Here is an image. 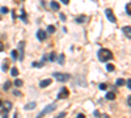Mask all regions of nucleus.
<instances>
[{
	"instance_id": "58836bf2",
	"label": "nucleus",
	"mask_w": 131,
	"mask_h": 118,
	"mask_svg": "<svg viewBox=\"0 0 131 118\" xmlns=\"http://www.w3.org/2000/svg\"><path fill=\"white\" fill-rule=\"evenodd\" d=\"M92 2H97V0H92Z\"/></svg>"
},
{
	"instance_id": "412c9836",
	"label": "nucleus",
	"mask_w": 131,
	"mask_h": 118,
	"mask_svg": "<svg viewBox=\"0 0 131 118\" xmlns=\"http://www.w3.org/2000/svg\"><path fill=\"white\" fill-rule=\"evenodd\" d=\"M114 64H107V66H106V70L107 71H109V72H111V71H114Z\"/></svg>"
},
{
	"instance_id": "4be33fe9",
	"label": "nucleus",
	"mask_w": 131,
	"mask_h": 118,
	"mask_svg": "<svg viewBox=\"0 0 131 118\" xmlns=\"http://www.w3.org/2000/svg\"><path fill=\"white\" fill-rule=\"evenodd\" d=\"M9 87H11V81H5V84H4V91H8L9 89Z\"/></svg>"
},
{
	"instance_id": "dca6fc26",
	"label": "nucleus",
	"mask_w": 131,
	"mask_h": 118,
	"mask_svg": "<svg viewBox=\"0 0 131 118\" xmlns=\"http://www.w3.org/2000/svg\"><path fill=\"white\" fill-rule=\"evenodd\" d=\"M2 70L4 71V72H5V71H8V61H4V62H3V66H2Z\"/></svg>"
},
{
	"instance_id": "b1692460",
	"label": "nucleus",
	"mask_w": 131,
	"mask_h": 118,
	"mask_svg": "<svg viewBox=\"0 0 131 118\" xmlns=\"http://www.w3.org/2000/svg\"><path fill=\"white\" fill-rule=\"evenodd\" d=\"M64 59H66V58H64V55H63V54H60V56L58 58V62H59L60 64H63V62H64Z\"/></svg>"
},
{
	"instance_id": "a211bd4d",
	"label": "nucleus",
	"mask_w": 131,
	"mask_h": 118,
	"mask_svg": "<svg viewBox=\"0 0 131 118\" xmlns=\"http://www.w3.org/2000/svg\"><path fill=\"white\" fill-rule=\"evenodd\" d=\"M22 84H24V81H22V80H20V79H16V81H15V85L16 87H22Z\"/></svg>"
},
{
	"instance_id": "423d86ee",
	"label": "nucleus",
	"mask_w": 131,
	"mask_h": 118,
	"mask_svg": "<svg viewBox=\"0 0 131 118\" xmlns=\"http://www.w3.org/2000/svg\"><path fill=\"white\" fill-rule=\"evenodd\" d=\"M68 96H70V92H68V89L67 88H63L60 92H59V94H58V100H63V98H67Z\"/></svg>"
},
{
	"instance_id": "4c0bfd02",
	"label": "nucleus",
	"mask_w": 131,
	"mask_h": 118,
	"mask_svg": "<svg viewBox=\"0 0 131 118\" xmlns=\"http://www.w3.org/2000/svg\"><path fill=\"white\" fill-rule=\"evenodd\" d=\"M2 105H3V102H2V101H0V108H2Z\"/></svg>"
},
{
	"instance_id": "0eeeda50",
	"label": "nucleus",
	"mask_w": 131,
	"mask_h": 118,
	"mask_svg": "<svg viewBox=\"0 0 131 118\" xmlns=\"http://www.w3.org/2000/svg\"><path fill=\"white\" fill-rule=\"evenodd\" d=\"M46 37H47V33L45 30H42V29H39V30L37 32V38L39 41H45V39H46Z\"/></svg>"
},
{
	"instance_id": "473e14b6",
	"label": "nucleus",
	"mask_w": 131,
	"mask_h": 118,
	"mask_svg": "<svg viewBox=\"0 0 131 118\" xmlns=\"http://www.w3.org/2000/svg\"><path fill=\"white\" fill-rule=\"evenodd\" d=\"M60 2H62V3H63L64 5H67L68 3H70V0H60Z\"/></svg>"
},
{
	"instance_id": "2f4dec72",
	"label": "nucleus",
	"mask_w": 131,
	"mask_h": 118,
	"mask_svg": "<svg viewBox=\"0 0 131 118\" xmlns=\"http://www.w3.org/2000/svg\"><path fill=\"white\" fill-rule=\"evenodd\" d=\"M60 20H62V21H64V20H66V15L60 13Z\"/></svg>"
},
{
	"instance_id": "393cba45",
	"label": "nucleus",
	"mask_w": 131,
	"mask_h": 118,
	"mask_svg": "<svg viewBox=\"0 0 131 118\" xmlns=\"http://www.w3.org/2000/svg\"><path fill=\"white\" fill-rule=\"evenodd\" d=\"M0 115L8 117V110H7V109H4V110H0Z\"/></svg>"
},
{
	"instance_id": "6ab92c4d",
	"label": "nucleus",
	"mask_w": 131,
	"mask_h": 118,
	"mask_svg": "<svg viewBox=\"0 0 131 118\" xmlns=\"http://www.w3.org/2000/svg\"><path fill=\"white\" fill-rule=\"evenodd\" d=\"M54 32H55V26H53V25H49V26H47V33L53 34Z\"/></svg>"
},
{
	"instance_id": "72a5a7b5",
	"label": "nucleus",
	"mask_w": 131,
	"mask_h": 118,
	"mask_svg": "<svg viewBox=\"0 0 131 118\" xmlns=\"http://www.w3.org/2000/svg\"><path fill=\"white\" fill-rule=\"evenodd\" d=\"M4 50V45H3V42H0V51H3Z\"/></svg>"
},
{
	"instance_id": "e433bc0d",
	"label": "nucleus",
	"mask_w": 131,
	"mask_h": 118,
	"mask_svg": "<svg viewBox=\"0 0 131 118\" xmlns=\"http://www.w3.org/2000/svg\"><path fill=\"white\" fill-rule=\"evenodd\" d=\"M84 117H85V115L81 114V113H80V114H77V118H84Z\"/></svg>"
},
{
	"instance_id": "bb28decb",
	"label": "nucleus",
	"mask_w": 131,
	"mask_h": 118,
	"mask_svg": "<svg viewBox=\"0 0 131 118\" xmlns=\"http://www.w3.org/2000/svg\"><path fill=\"white\" fill-rule=\"evenodd\" d=\"M11 55H12V58H13V59H17V55H19V52H17V50H13Z\"/></svg>"
},
{
	"instance_id": "20e7f679",
	"label": "nucleus",
	"mask_w": 131,
	"mask_h": 118,
	"mask_svg": "<svg viewBox=\"0 0 131 118\" xmlns=\"http://www.w3.org/2000/svg\"><path fill=\"white\" fill-rule=\"evenodd\" d=\"M24 49H25V42H21L19 43V55H17V59H19V61H24Z\"/></svg>"
},
{
	"instance_id": "6e6552de",
	"label": "nucleus",
	"mask_w": 131,
	"mask_h": 118,
	"mask_svg": "<svg viewBox=\"0 0 131 118\" xmlns=\"http://www.w3.org/2000/svg\"><path fill=\"white\" fill-rule=\"evenodd\" d=\"M122 32L124 33V35H126L127 38H131V28L127 25V26H123L122 28Z\"/></svg>"
},
{
	"instance_id": "f704fd0d",
	"label": "nucleus",
	"mask_w": 131,
	"mask_h": 118,
	"mask_svg": "<svg viewBox=\"0 0 131 118\" xmlns=\"http://www.w3.org/2000/svg\"><path fill=\"white\" fill-rule=\"evenodd\" d=\"M93 114H94L96 117H98V115H100V111H98V110H94V113H93Z\"/></svg>"
},
{
	"instance_id": "c85d7f7f",
	"label": "nucleus",
	"mask_w": 131,
	"mask_h": 118,
	"mask_svg": "<svg viewBox=\"0 0 131 118\" xmlns=\"http://www.w3.org/2000/svg\"><path fill=\"white\" fill-rule=\"evenodd\" d=\"M124 84H126V87L130 89V88H131V85H130V84H131V80H130V79H127V81H124Z\"/></svg>"
},
{
	"instance_id": "f257e3e1",
	"label": "nucleus",
	"mask_w": 131,
	"mask_h": 118,
	"mask_svg": "<svg viewBox=\"0 0 131 118\" xmlns=\"http://www.w3.org/2000/svg\"><path fill=\"white\" fill-rule=\"evenodd\" d=\"M97 56H98V59H100L101 62H107V61H110V59H113L111 51L107 50V49H101V50H98Z\"/></svg>"
},
{
	"instance_id": "7c9ffc66",
	"label": "nucleus",
	"mask_w": 131,
	"mask_h": 118,
	"mask_svg": "<svg viewBox=\"0 0 131 118\" xmlns=\"http://www.w3.org/2000/svg\"><path fill=\"white\" fill-rule=\"evenodd\" d=\"M127 106H131V96H127Z\"/></svg>"
},
{
	"instance_id": "7ed1b4c3",
	"label": "nucleus",
	"mask_w": 131,
	"mask_h": 118,
	"mask_svg": "<svg viewBox=\"0 0 131 118\" xmlns=\"http://www.w3.org/2000/svg\"><path fill=\"white\" fill-rule=\"evenodd\" d=\"M54 78L58 80V81H60V83H64V81H67V80H70V78L71 76L68 75V74H60V72H55L54 74Z\"/></svg>"
},
{
	"instance_id": "c756f323",
	"label": "nucleus",
	"mask_w": 131,
	"mask_h": 118,
	"mask_svg": "<svg viewBox=\"0 0 131 118\" xmlns=\"http://www.w3.org/2000/svg\"><path fill=\"white\" fill-rule=\"evenodd\" d=\"M13 94H15V96H17V97H20V96H22V94L19 92V91H13Z\"/></svg>"
},
{
	"instance_id": "cd10ccee",
	"label": "nucleus",
	"mask_w": 131,
	"mask_h": 118,
	"mask_svg": "<svg viewBox=\"0 0 131 118\" xmlns=\"http://www.w3.org/2000/svg\"><path fill=\"white\" fill-rule=\"evenodd\" d=\"M0 12H2V13H4V15H5V13H8V12H9V9H8L7 7H3L2 9H0Z\"/></svg>"
},
{
	"instance_id": "9b49d317",
	"label": "nucleus",
	"mask_w": 131,
	"mask_h": 118,
	"mask_svg": "<svg viewBox=\"0 0 131 118\" xmlns=\"http://www.w3.org/2000/svg\"><path fill=\"white\" fill-rule=\"evenodd\" d=\"M115 97H117V96H115L114 92H107V93H106V98H107V100H115Z\"/></svg>"
},
{
	"instance_id": "5701e85b",
	"label": "nucleus",
	"mask_w": 131,
	"mask_h": 118,
	"mask_svg": "<svg viewBox=\"0 0 131 118\" xmlns=\"http://www.w3.org/2000/svg\"><path fill=\"white\" fill-rule=\"evenodd\" d=\"M100 89H101V91H106V89H107V84H105V83L100 84Z\"/></svg>"
},
{
	"instance_id": "2eb2a0df",
	"label": "nucleus",
	"mask_w": 131,
	"mask_h": 118,
	"mask_svg": "<svg viewBox=\"0 0 131 118\" xmlns=\"http://www.w3.org/2000/svg\"><path fill=\"white\" fill-rule=\"evenodd\" d=\"M11 74H12V76H15V78H17V76H19V70H17L16 67H13L12 70H11Z\"/></svg>"
},
{
	"instance_id": "f03ea898",
	"label": "nucleus",
	"mask_w": 131,
	"mask_h": 118,
	"mask_svg": "<svg viewBox=\"0 0 131 118\" xmlns=\"http://www.w3.org/2000/svg\"><path fill=\"white\" fill-rule=\"evenodd\" d=\"M55 109H56V105H55V104H50V105H47L46 108H45V109L41 111V113L38 114V117H45L47 113H51V111H54Z\"/></svg>"
},
{
	"instance_id": "a878e982",
	"label": "nucleus",
	"mask_w": 131,
	"mask_h": 118,
	"mask_svg": "<svg viewBox=\"0 0 131 118\" xmlns=\"http://www.w3.org/2000/svg\"><path fill=\"white\" fill-rule=\"evenodd\" d=\"M130 9H131V4H130V3H128V4H127V5H126V13H127V15H128V16H130V15H131V12H130Z\"/></svg>"
},
{
	"instance_id": "c9c22d12",
	"label": "nucleus",
	"mask_w": 131,
	"mask_h": 118,
	"mask_svg": "<svg viewBox=\"0 0 131 118\" xmlns=\"http://www.w3.org/2000/svg\"><path fill=\"white\" fill-rule=\"evenodd\" d=\"M63 117H66V113H60V114L58 115V118H63Z\"/></svg>"
},
{
	"instance_id": "aec40b11",
	"label": "nucleus",
	"mask_w": 131,
	"mask_h": 118,
	"mask_svg": "<svg viewBox=\"0 0 131 118\" xmlns=\"http://www.w3.org/2000/svg\"><path fill=\"white\" fill-rule=\"evenodd\" d=\"M115 84H117L118 87H122V85H124V80H123V79H118Z\"/></svg>"
},
{
	"instance_id": "ddd939ff",
	"label": "nucleus",
	"mask_w": 131,
	"mask_h": 118,
	"mask_svg": "<svg viewBox=\"0 0 131 118\" xmlns=\"http://www.w3.org/2000/svg\"><path fill=\"white\" fill-rule=\"evenodd\" d=\"M37 106V104L36 102H29L26 106H25V110H32V109H34Z\"/></svg>"
},
{
	"instance_id": "4468645a",
	"label": "nucleus",
	"mask_w": 131,
	"mask_h": 118,
	"mask_svg": "<svg viewBox=\"0 0 131 118\" xmlns=\"http://www.w3.org/2000/svg\"><path fill=\"white\" fill-rule=\"evenodd\" d=\"M3 105H4V109H7L8 111L11 110V108H12V102H11V101H5Z\"/></svg>"
},
{
	"instance_id": "f8f14e48",
	"label": "nucleus",
	"mask_w": 131,
	"mask_h": 118,
	"mask_svg": "<svg viewBox=\"0 0 131 118\" xmlns=\"http://www.w3.org/2000/svg\"><path fill=\"white\" fill-rule=\"evenodd\" d=\"M50 5H51V8H53L54 11H59V8H60V5L56 3V2H51Z\"/></svg>"
},
{
	"instance_id": "1a4fd4ad",
	"label": "nucleus",
	"mask_w": 131,
	"mask_h": 118,
	"mask_svg": "<svg viewBox=\"0 0 131 118\" xmlns=\"http://www.w3.org/2000/svg\"><path fill=\"white\" fill-rule=\"evenodd\" d=\"M50 84H51V79H45V80H42L41 83H39V87H41V88H46Z\"/></svg>"
},
{
	"instance_id": "f3484780",
	"label": "nucleus",
	"mask_w": 131,
	"mask_h": 118,
	"mask_svg": "<svg viewBox=\"0 0 131 118\" xmlns=\"http://www.w3.org/2000/svg\"><path fill=\"white\" fill-rule=\"evenodd\" d=\"M55 59H56V54H55V52H50V55H49V61L54 62Z\"/></svg>"
},
{
	"instance_id": "9d476101",
	"label": "nucleus",
	"mask_w": 131,
	"mask_h": 118,
	"mask_svg": "<svg viewBox=\"0 0 131 118\" xmlns=\"http://www.w3.org/2000/svg\"><path fill=\"white\" fill-rule=\"evenodd\" d=\"M85 20H87V17H85L84 15H81V16H79V17H76V20H75V22H77V24H83V22H85Z\"/></svg>"
},
{
	"instance_id": "39448f33",
	"label": "nucleus",
	"mask_w": 131,
	"mask_h": 118,
	"mask_svg": "<svg viewBox=\"0 0 131 118\" xmlns=\"http://www.w3.org/2000/svg\"><path fill=\"white\" fill-rule=\"evenodd\" d=\"M105 15H106L107 19H109V21H110V22H113V24H115V22H117L115 16H114V13H113V11H111V9L107 8V9L105 11Z\"/></svg>"
}]
</instances>
